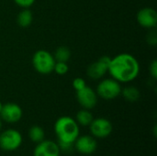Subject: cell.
Segmentation results:
<instances>
[{
  "mask_svg": "<svg viewBox=\"0 0 157 156\" xmlns=\"http://www.w3.org/2000/svg\"><path fill=\"white\" fill-rule=\"evenodd\" d=\"M108 72L119 83H128L136 79L140 74L138 60L130 53H121L111 58Z\"/></svg>",
  "mask_w": 157,
  "mask_h": 156,
  "instance_id": "1",
  "label": "cell"
},
{
  "mask_svg": "<svg viewBox=\"0 0 157 156\" xmlns=\"http://www.w3.org/2000/svg\"><path fill=\"white\" fill-rule=\"evenodd\" d=\"M54 131L61 151H71L79 136V125L75 119L69 116H63L55 121Z\"/></svg>",
  "mask_w": 157,
  "mask_h": 156,
  "instance_id": "2",
  "label": "cell"
},
{
  "mask_svg": "<svg viewBox=\"0 0 157 156\" xmlns=\"http://www.w3.org/2000/svg\"><path fill=\"white\" fill-rule=\"evenodd\" d=\"M54 56L46 50H39L32 56V65L40 74H49L53 71Z\"/></svg>",
  "mask_w": 157,
  "mask_h": 156,
  "instance_id": "3",
  "label": "cell"
},
{
  "mask_svg": "<svg viewBox=\"0 0 157 156\" xmlns=\"http://www.w3.org/2000/svg\"><path fill=\"white\" fill-rule=\"evenodd\" d=\"M121 83L113 78H107L98 83L96 92L98 97L106 100H111L118 97L121 94Z\"/></svg>",
  "mask_w": 157,
  "mask_h": 156,
  "instance_id": "4",
  "label": "cell"
},
{
  "mask_svg": "<svg viewBox=\"0 0 157 156\" xmlns=\"http://www.w3.org/2000/svg\"><path fill=\"white\" fill-rule=\"evenodd\" d=\"M22 135L14 129H7L0 134V148L6 152H12L20 147Z\"/></svg>",
  "mask_w": 157,
  "mask_h": 156,
  "instance_id": "5",
  "label": "cell"
},
{
  "mask_svg": "<svg viewBox=\"0 0 157 156\" xmlns=\"http://www.w3.org/2000/svg\"><path fill=\"white\" fill-rule=\"evenodd\" d=\"M91 134L98 139H104L109 136L113 131L112 123L105 118L94 119L89 125Z\"/></svg>",
  "mask_w": 157,
  "mask_h": 156,
  "instance_id": "6",
  "label": "cell"
},
{
  "mask_svg": "<svg viewBox=\"0 0 157 156\" xmlns=\"http://www.w3.org/2000/svg\"><path fill=\"white\" fill-rule=\"evenodd\" d=\"M110 60L111 58L109 56H102L97 62L91 63L86 70L87 76L93 80H98L102 78L106 73H108Z\"/></svg>",
  "mask_w": 157,
  "mask_h": 156,
  "instance_id": "7",
  "label": "cell"
},
{
  "mask_svg": "<svg viewBox=\"0 0 157 156\" xmlns=\"http://www.w3.org/2000/svg\"><path fill=\"white\" fill-rule=\"evenodd\" d=\"M76 99L83 108L90 110L98 103V95L94 89L86 86L81 90L76 91Z\"/></svg>",
  "mask_w": 157,
  "mask_h": 156,
  "instance_id": "8",
  "label": "cell"
},
{
  "mask_svg": "<svg viewBox=\"0 0 157 156\" xmlns=\"http://www.w3.org/2000/svg\"><path fill=\"white\" fill-rule=\"evenodd\" d=\"M22 109L16 103H6L3 105L0 111V118L7 123H16L22 118Z\"/></svg>",
  "mask_w": 157,
  "mask_h": 156,
  "instance_id": "9",
  "label": "cell"
},
{
  "mask_svg": "<svg viewBox=\"0 0 157 156\" xmlns=\"http://www.w3.org/2000/svg\"><path fill=\"white\" fill-rule=\"evenodd\" d=\"M74 147L81 154L89 155L96 152L98 148V143L94 137L90 135L78 136L74 143Z\"/></svg>",
  "mask_w": 157,
  "mask_h": 156,
  "instance_id": "10",
  "label": "cell"
},
{
  "mask_svg": "<svg viewBox=\"0 0 157 156\" xmlns=\"http://www.w3.org/2000/svg\"><path fill=\"white\" fill-rule=\"evenodd\" d=\"M139 25L145 29H153L157 24V12L152 7H144L137 13Z\"/></svg>",
  "mask_w": 157,
  "mask_h": 156,
  "instance_id": "11",
  "label": "cell"
},
{
  "mask_svg": "<svg viewBox=\"0 0 157 156\" xmlns=\"http://www.w3.org/2000/svg\"><path fill=\"white\" fill-rule=\"evenodd\" d=\"M60 154L61 149L58 143L50 140H43L35 147L33 156H60Z\"/></svg>",
  "mask_w": 157,
  "mask_h": 156,
  "instance_id": "12",
  "label": "cell"
},
{
  "mask_svg": "<svg viewBox=\"0 0 157 156\" xmlns=\"http://www.w3.org/2000/svg\"><path fill=\"white\" fill-rule=\"evenodd\" d=\"M33 20V15L32 12L28 9V8H24L22 9L17 17V24L22 27V28H27L29 26H30V24L32 23Z\"/></svg>",
  "mask_w": 157,
  "mask_h": 156,
  "instance_id": "13",
  "label": "cell"
},
{
  "mask_svg": "<svg viewBox=\"0 0 157 156\" xmlns=\"http://www.w3.org/2000/svg\"><path fill=\"white\" fill-rule=\"evenodd\" d=\"M94 120L93 114L89 111V109L83 108L79 110L76 114V122L81 126H89L92 120Z\"/></svg>",
  "mask_w": 157,
  "mask_h": 156,
  "instance_id": "14",
  "label": "cell"
},
{
  "mask_svg": "<svg viewBox=\"0 0 157 156\" xmlns=\"http://www.w3.org/2000/svg\"><path fill=\"white\" fill-rule=\"evenodd\" d=\"M121 94H122L123 97L125 98V100H127L129 102H136L141 97V93H140L139 89L135 86L125 87L124 89L121 90Z\"/></svg>",
  "mask_w": 157,
  "mask_h": 156,
  "instance_id": "15",
  "label": "cell"
},
{
  "mask_svg": "<svg viewBox=\"0 0 157 156\" xmlns=\"http://www.w3.org/2000/svg\"><path fill=\"white\" fill-rule=\"evenodd\" d=\"M29 137L30 141H32L33 143H39L44 140V137H45L44 130L38 125H34V126L30 127V129L29 131Z\"/></svg>",
  "mask_w": 157,
  "mask_h": 156,
  "instance_id": "16",
  "label": "cell"
},
{
  "mask_svg": "<svg viewBox=\"0 0 157 156\" xmlns=\"http://www.w3.org/2000/svg\"><path fill=\"white\" fill-rule=\"evenodd\" d=\"M71 58V51L66 46H60L54 52V59L56 62L67 63Z\"/></svg>",
  "mask_w": 157,
  "mask_h": 156,
  "instance_id": "17",
  "label": "cell"
},
{
  "mask_svg": "<svg viewBox=\"0 0 157 156\" xmlns=\"http://www.w3.org/2000/svg\"><path fill=\"white\" fill-rule=\"evenodd\" d=\"M53 71L59 74V75H64L68 73L69 71V67L67 63H63V62H55L54 64V68Z\"/></svg>",
  "mask_w": 157,
  "mask_h": 156,
  "instance_id": "18",
  "label": "cell"
},
{
  "mask_svg": "<svg viewBox=\"0 0 157 156\" xmlns=\"http://www.w3.org/2000/svg\"><path fill=\"white\" fill-rule=\"evenodd\" d=\"M86 86V81L81 78V77H76L73 80V87L75 91L81 90L82 88H84Z\"/></svg>",
  "mask_w": 157,
  "mask_h": 156,
  "instance_id": "19",
  "label": "cell"
},
{
  "mask_svg": "<svg viewBox=\"0 0 157 156\" xmlns=\"http://www.w3.org/2000/svg\"><path fill=\"white\" fill-rule=\"evenodd\" d=\"M35 1L36 0H14L15 4L22 8H28L31 6L35 3Z\"/></svg>",
  "mask_w": 157,
  "mask_h": 156,
  "instance_id": "20",
  "label": "cell"
},
{
  "mask_svg": "<svg viewBox=\"0 0 157 156\" xmlns=\"http://www.w3.org/2000/svg\"><path fill=\"white\" fill-rule=\"evenodd\" d=\"M149 71H150V74H151V76L154 78V79H157V61L156 60H154L151 64H150V68H149Z\"/></svg>",
  "mask_w": 157,
  "mask_h": 156,
  "instance_id": "21",
  "label": "cell"
},
{
  "mask_svg": "<svg viewBox=\"0 0 157 156\" xmlns=\"http://www.w3.org/2000/svg\"><path fill=\"white\" fill-rule=\"evenodd\" d=\"M147 41H148L149 44H151V45H153V46H155V45L156 44L157 35L156 32H155V30L152 31V32H150V33L148 34V36H147Z\"/></svg>",
  "mask_w": 157,
  "mask_h": 156,
  "instance_id": "22",
  "label": "cell"
},
{
  "mask_svg": "<svg viewBox=\"0 0 157 156\" xmlns=\"http://www.w3.org/2000/svg\"><path fill=\"white\" fill-rule=\"evenodd\" d=\"M1 129H2V120L0 118V131H1Z\"/></svg>",
  "mask_w": 157,
  "mask_h": 156,
  "instance_id": "23",
  "label": "cell"
},
{
  "mask_svg": "<svg viewBox=\"0 0 157 156\" xmlns=\"http://www.w3.org/2000/svg\"><path fill=\"white\" fill-rule=\"evenodd\" d=\"M2 107H3V104H2L1 101H0V111H1V109H2Z\"/></svg>",
  "mask_w": 157,
  "mask_h": 156,
  "instance_id": "24",
  "label": "cell"
}]
</instances>
